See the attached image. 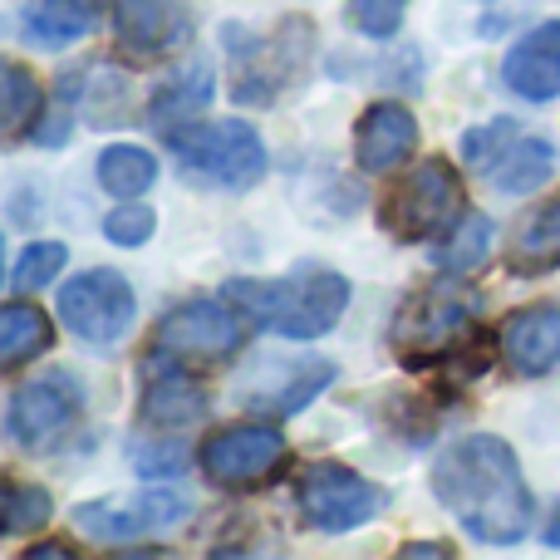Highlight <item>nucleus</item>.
<instances>
[{"instance_id": "f257e3e1", "label": "nucleus", "mask_w": 560, "mask_h": 560, "mask_svg": "<svg viewBox=\"0 0 560 560\" xmlns=\"http://www.w3.org/2000/svg\"><path fill=\"white\" fill-rule=\"evenodd\" d=\"M433 492L487 546H516L532 526V492L516 453L492 433L453 443L433 463Z\"/></svg>"}, {"instance_id": "f03ea898", "label": "nucleus", "mask_w": 560, "mask_h": 560, "mask_svg": "<svg viewBox=\"0 0 560 560\" xmlns=\"http://www.w3.org/2000/svg\"><path fill=\"white\" fill-rule=\"evenodd\" d=\"M226 300H232L256 329H266V335L319 339L345 315L349 280L335 271H319V266H305V271L280 276V280H232Z\"/></svg>"}, {"instance_id": "7ed1b4c3", "label": "nucleus", "mask_w": 560, "mask_h": 560, "mask_svg": "<svg viewBox=\"0 0 560 560\" xmlns=\"http://www.w3.org/2000/svg\"><path fill=\"white\" fill-rule=\"evenodd\" d=\"M167 143H173L177 167L187 177H197V183L246 192V187H256L266 177V143L242 118H212V124L173 128Z\"/></svg>"}, {"instance_id": "20e7f679", "label": "nucleus", "mask_w": 560, "mask_h": 560, "mask_svg": "<svg viewBox=\"0 0 560 560\" xmlns=\"http://www.w3.org/2000/svg\"><path fill=\"white\" fill-rule=\"evenodd\" d=\"M59 319L69 325V335H79L94 349L118 345L138 319L133 285L118 271H104V266H98V271H79L59 290Z\"/></svg>"}, {"instance_id": "39448f33", "label": "nucleus", "mask_w": 560, "mask_h": 560, "mask_svg": "<svg viewBox=\"0 0 560 560\" xmlns=\"http://www.w3.org/2000/svg\"><path fill=\"white\" fill-rule=\"evenodd\" d=\"M329 378H335V364L319 354H261L246 364L236 398L261 418H285L325 394Z\"/></svg>"}, {"instance_id": "423d86ee", "label": "nucleus", "mask_w": 560, "mask_h": 560, "mask_svg": "<svg viewBox=\"0 0 560 560\" xmlns=\"http://www.w3.org/2000/svg\"><path fill=\"white\" fill-rule=\"evenodd\" d=\"M295 502H300V516L315 532H354V526L374 522L384 512L388 497H384V487H374L369 477L349 472V467L319 463L300 477Z\"/></svg>"}, {"instance_id": "0eeeda50", "label": "nucleus", "mask_w": 560, "mask_h": 560, "mask_svg": "<svg viewBox=\"0 0 560 560\" xmlns=\"http://www.w3.org/2000/svg\"><path fill=\"white\" fill-rule=\"evenodd\" d=\"M457 212H463V183H457V173L443 158H428V163H418L413 173L398 183V192L388 197L384 226L398 242H423V236L443 232Z\"/></svg>"}, {"instance_id": "6e6552de", "label": "nucleus", "mask_w": 560, "mask_h": 560, "mask_svg": "<svg viewBox=\"0 0 560 560\" xmlns=\"http://www.w3.org/2000/svg\"><path fill=\"white\" fill-rule=\"evenodd\" d=\"M192 502L177 492H138V497H104V502H84L74 512V526L104 546H124L138 536H153L163 526L183 522Z\"/></svg>"}, {"instance_id": "1a4fd4ad", "label": "nucleus", "mask_w": 560, "mask_h": 560, "mask_svg": "<svg viewBox=\"0 0 560 560\" xmlns=\"http://www.w3.org/2000/svg\"><path fill=\"white\" fill-rule=\"evenodd\" d=\"M158 359H183V364H212L242 345V325L217 300H187L158 325Z\"/></svg>"}, {"instance_id": "9d476101", "label": "nucleus", "mask_w": 560, "mask_h": 560, "mask_svg": "<svg viewBox=\"0 0 560 560\" xmlns=\"http://www.w3.org/2000/svg\"><path fill=\"white\" fill-rule=\"evenodd\" d=\"M197 457H202V472L217 487H256L285 463V438L266 423H242L212 433Z\"/></svg>"}, {"instance_id": "9b49d317", "label": "nucleus", "mask_w": 560, "mask_h": 560, "mask_svg": "<svg viewBox=\"0 0 560 560\" xmlns=\"http://www.w3.org/2000/svg\"><path fill=\"white\" fill-rule=\"evenodd\" d=\"M477 319V295L463 290H423L413 295L394 319V345L408 354H438V349H453L457 339L472 329Z\"/></svg>"}, {"instance_id": "f8f14e48", "label": "nucleus", "mask_w": 560, "mask_h": 560, "mask_svg": "<svg viewBox=\"0 0 560 560\" xmlns=\"http://www.w3.org/2000/svg\"><path fill=\"white\" fill-rule=\"evenodd\" d=\"M79 408H84V394L69 384V374H49L39 384H25L10 398V438L20 447H30V453H39L74 423Z\"/></svg>"}, {"instance_id": "ddd939ff", "label": "nucleus", "mask_w": 560, "mask_h": 560, "mask_svg": "<svg viewBox=\"0 0 560 560\" xmlns=\"http://www.w3.org/2000/svg\"><path fill=\"white\" fill-rule=\"evenodd\" d=\"M305 59H310V20L295 15V20H285L271 39H266L261 55L246 59L242 74L232 79V89L242 98H252V104H266V98H276V89L285 84Z\"/></svg>"}, {"instance_id": "4468645a", "label": "nucleus", "mask_w": 560, "mask_h": 560, "mask_svg": "<svg viewBox=\"0 0 560 560\" xmlns=\"http://www.w3.org/2000/svg\"><path fill=\"white\" fill-rule=\"evenodd\" d=\"M192 35L187 0H118V39L133 55H173Z\"/></svg>"}, {"instance_id": "2eb2a0df", "label": "nucleus", "mask_w": 560, "mask_h": 560, "mask_svg": "<svg viewBox=\"0 0 560 560\" xmlns=\"http://www.w3.org/2000/svg\"><path fill=\"white\" fill-rule=\"evenodd\" d=\"M502 359L512 364V374H522V378L551 374L560 364V305L516 310L502 325Z\"/></svg>"}, {"instance_id": "dca6fc26", "label": "nucleus", "mask_w": 560, "mask_h": 560, "mask_svg": "<svg viewBox=\"0 0 560 560\" xmlns=\"http://www.w3.org/2000/svg\"><path fill=\"white\" fill-rule=\"evenodd\" d=\"M418 143V124L404 104H369L354 133V158L364 173H394Z\"/></svg>"}, {"instance_id": "f3484780", "label": "nucleus", "mask_w": 560, "mask_h": 560, "mask_svg": "<svg viewBox=\"0 0 560 560\" xmlns=\"http://www.w3.org/2000/svg\"><path fill=\"white\" fill-rule=\"evenodd\" d=\"M502 79H506L512 94L532 98V104H546V98L560 94V20L536 25L532 35L506 55Z\"/></svg>"}, {"instance_id": "a211bd4d", "label": "nucleus", "mask_w": 560, "mask_h": 560, "mask_svg": "<svg viewBox=\"0 0 560 560\" xmlns=\"http://www.w3.org/2000/svg\"><path fill=\"white\" fill-rule=\"evenodd\" d=\"M207 413V394L183 374V369H158L143 388V423L167 433V428H187Z\"/></svg>"}, {"instance_id": "6ab92c4d", "label": "nucleus", "mask_w": 560, "mask_h": 560, "mask_svg": "<svg viewBox=\"0 0 560 560\" xmlns=\"http://www.w3.org/2000/svg\"><path fill=\"white\" fill-rule=\"evenodd\" d=\"M506 266H512L516 276H546V271H556L560 266V192L551 197V202H541L522 222Z\"/></svg>"}, {"instance_id": "aec40b11", "label": "nucleus", "mask_w": 560, "mask_h": 560, "mask_svg": "<svg viewBox=\"0 0 560 560\" xmlns=\"http://www.w3.org/2000/svg\"><path fill=\"white\" fill-rule=\"evenodd\" d=\"M556 173V148L546 138H512L502 153L487 163L497 192H532Z\"/></svg>"}, {"instance_id": "412c9836", "label": "nucleus", "mask_w": 560, "mask_h": 560, "mask_svg": "<svg viewBox=\"0 0 560 560\" xmlns=\"http://www.w3.org/2000/svg\"><path fill=\"white\" fill-rule=\"evenodd\" d=\"M207 98H212V69H207V65L183 69V74H173L167 84H158V94H153V124L163 128V133L197 124V114H202Z\"/></svg>"}, {"instance_id": "4be33fe9", "label": "nucleus", "mask_w": 560, "mask_h": 560, "mask_svg": "<svg viewBox=\"0 0 560 560\" xmlns=\"http://www.w3.org/2000/svg\"><path fill=\"white\" fill-rule=\"evenodd\" d=\"M45 349H49V319L25 300H10L5 315H0V369L15 374L20 364L39 359Z\"/></svg>"}, {"instance_id": "5701e85b", "label": "nucleus", "mask_w": 560, "mask_h": 560, "mask_svg": "<svg viewBox=\"0 0 560 560\" xmlns=\"http://www.w3.org/2000/svg\"><path fill=\"white\" fill-rule=\"evenodd\" d=\"M158 183V158L148 148H133V143H114L98 153V187L114 192L118 202H133L143 197L148 187Z\"/></svg>"}, {"instance_id": "b1692460", "label": "nucleus", "mask_w": 560, "mask_h": 560, "mask_svg": "<svg viewBox=\"0 0 560 560\" xmlns=\"http://www.w3.org/2000/svg\"><path fill=\"white\" fill-rule=\"evenodd\" d=\"M104 5L108 0H39L30 39H39V45H69V39L94 30V20Z\"/></svg>"}, {"instance_id": "393cba45", "label": "nucleus", "mask_w": 560, "mask_h": 560, "mask_svg": "<svg viewBox=\"0 0 560 560\" xmlns=\"http://www.w3.org/2000/svg\"><path fill=\"white\" fill-rule=\"evenodd\" d=\"M487 252H492V222H487L482 212H467L463 222L453 226V236L438 246V266H443L447 276H467L487 261Z\"/></svg>"}, {"instance_id": "a878e982", "label": "nucleus", "mask_w": 560, "mask_h": 560, "mask_svg": "<svg viewBox=\"0 0 560 560\" xmlns=\"http://www.w3.org/2000/svg\"><path fill=\"white\" fill-rule=\"evenodd\" d=\"M0 79H5V138H20L30 124H39V108H45V94H39V84L30 79L25 65H5L0 69Z\"/></svg>"}, {"instance_id": "bb28decb", "label": "nucleus", "mask_w": 560, "mask_h": 560, "mask_svg": "<svg viewBox=\"0 0 560 560\" xmlns=\"http://www.w3.org/2000/svg\"><path fill=\"white\" fill-rule=\"evenodd\" d=\"M55 516V502H49V492H39V487H5V497H0V532L5 536H25V532H39V526Z\"/></svg>"}, {"instance_id": "cd10ccee", "label": "nucleus", "mask_w": 560, "mask_h": 560, "mask_svg": "<svg viewBox=\"0 0 560 560\" xmlns=\"http://www.w3.org/2000/svg\"><path fill=\"white\" fill-rule=\"evenodd\" d=\"M65 261H69V252H65L59 242H35V246H25V256H20L15 271H10V290H15V295L45 290L49 280L65 271Z\"/></svg>"}, {"instance_id": "c85d7f7f", "label": "nucleus", "mask_w": 560, "mask_h": 560, "mask_svg": "<svg viewBox=\"0 0 560 560\" xmlns=\"http://www.w3.org/2000/svg\"><path fill=\"white\" fill-rule=\"evenodd\" d=\"M408 0H349V20H354L359 35L369 39H388L398 30V20H404Z\"/></svg>"}, {"instance_id": "c756f323", "label": "nucleus", "mask_w": 560, "mask_h": 560, "mask_svg": "<svg viewBox=\"0 0 560 560\" xmlns=\"http://www.w3.org/2000/svg\"><path fill=\"white\" fill-rule=\"evenodd\" d=\"M192 447L187 443H163V438H158V443H133V467L143 477H153V472H163V477H173V472H187V467H192Z\"/></svg>"}, {"instance_id": "7c9ffc66", "label": "nucleus", "mask_w": 560, "mask_h": 560, "mask_svg": "<svg viewBox=\"0 0 560 560\" xmlns=\"http://www.w3.org/2000/svg\"><path fill=\"white\" fill-rule=\"evenodd\" d=\"M153 226H158V217L148 207H114L104 222V236L114 246H143L153 236Z\"/></svg>"}, {"instance_id": "2f4dec72", "label": "nucleus", "mask_w": 560, "mask_h": 560, "mask_svg": "<svg viewBox=\"0 0 560 560\" xmlns=\"http://www.w3.org/2000/svg\"><path fill=\"white\" fill-rule=\"evenodd\" d=\"M516 138V124H506V118H497V124H487V128H477V133H467L463 138V153H467V163L477 167V173H487V163H492L497 153H502L506 143Z\"/></svg>"}, {"instance_id": "473e14b6", "label": "nucleus", "mask_w": 560, "mask_h": 560, "mask_svg": "<svg viewBox=\"0 0 560 560\" xmlns=\"http://www.w3.org/2000/svg\"><path fill=\"white\" fill-rule=\"evenodd\" d=\"M74 84H79L74 74H65V79H59L55 118H49V124H35V138H39V143H49V148H59V143H65V133H69V94H74Z\"/></svg>"}, {"instance_id": "72a5a7b5", "label": "nucleus", "mask_w": 560, "mask_h": 560, "mask_svg": "<svg viewBox=\"0 0 560 560\" xmlns=\"http://www.w3.org/2000/svg\"><path fill=\"white\" fill-rule=\"evenodd\" d=\"M404 556H438V560H447L453 556V546H443V541H413V546H404Z\"/></svg>"}, {"instance_id": "f704fd0d", "label": "nucleus", "mask_w": 560, "mask_h": 560, "mask_svg": "<svg viewBox=\"0 0 560 560\" xmlns=\"http://www.w3.org/2000/svg\"><path fill=\"white\" fill-rule=\"evenodd\" d=\"M546 546H560V502H556L551 522H546Z\"/></svg>"}, {"instance_id": "c9c22d12", "label": "nucleus", "mask_w": 560, "mask_h": 560, "mask_svg": "<svg viewBox=\"0 0 560 560\" xmlns=\"http://www.w3.org/2000/svg\"><path fill=\"white\" fill-rule=\"evenodd\" d=\"M39 556H69V551H65V546H30V551H25V560H39Z\"/></svg>"}]
</instances>
